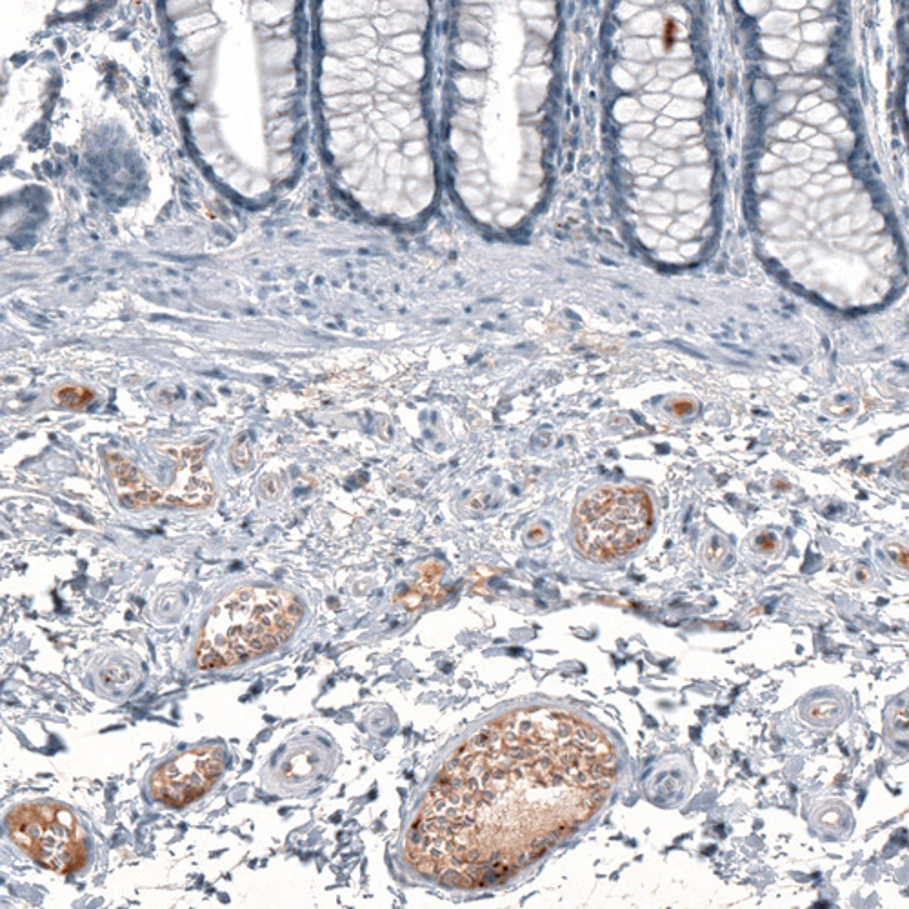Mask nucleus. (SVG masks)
<instances>
[{"label":"nucleus","mask_w":909,"mask_h":909,"mask_svg":"<svg viewBox=\"0 0 909 909\" xmlns=\"http://www.w3.org/2000/svg\"><path fill=\"white\" fill-rule=\"evenodd\" d=\"M262 490H264V493H266L268 497L275 499L280 493L279 479H277L275 475H266V477L262 479Z\"/></svg>","instance_id":"17"},{"label":"nucleus","mask_w":909,"mask_h":909,"mask_svg":"<svg viewBox=\"0 0 909 909\" xmlns=\"http://www.w3.org/2000/svg\"><path fill=\"white\" fill-rule=\"evenodd\" d=\"M339 759V746L330 733L300 731L271 753L262 768V784L273 795L302 797L331 779Z\"/></svg>","instance_id":"5"},{"label":"nucleus","mask_w":909,"mask_h":909,"mask_svg":"<svg viewBox=\"0 0 909 909\" xmlns=\"http://www.w3.org/2000/svg\"><path fill=\"white\" fill-rule=\"evenodd\" d=\"M811 830L830 839H848L853 831L851 810L840 800H826L811 813Z\"/></svg>","instance_id":"10"},{"label":"nucleus","mask_w":909,"mask_h":909,"mask_svg":"<svg viewBox=\"0 0 909 909\" xmlns=\"http://www.w3.org/2000/svg\"><path fill=\"white\" fill-rule=\"evenodd\" d=\"M93 391L84 386H64L55 391V402L68 410H82L93 400Z\"/></svg>","instance_id":"12"},{"label":"nucleus","mask_w":909,"mask_h":909,"mask_svg":"<svg viewBox=\"0 0 909 909\" xmlns=\"http://www.w3.org/2000/svg\"><path fill=\"white\" fill-rule=\"evenodd\" d=\"M671 410L679 417H686V415H691L695 411V404L693 402H677V404L671 406Z\"/></svg>","instance_id":"18"},{"label":"nucleus","mask_w":909,"mask_h":909,"mask_svg":"<svg viewBox=\"0 0 909 909\" xmlns=\"http://www.w3.org/2000/svg\"><path fill=\"white\" fill-rule=\"evenodd\" d=\"M546 539H548V533H544L542 528H533V530H530V533L526 535V540H528L530 544H540V542L544 544V540Z\"/></svg>","instance_id":"19"},{"label":"nucleus","mask_w":909,"mask_h":909,"mask_svg":"<svg viewBox=\"0 0 909 909\" xmlns=\"http://www.w3.org/2000/svg\"><path fill=\"white\" fill-rule=\"evenodd\" d=\"M850 713L848 699L839 691H819L802 702L800 717L817 730H833Z\"/></svg>","instance_id":"8"},{"label":"nucleus","mask_w":909,"mask_h":909,"mask_svg":"<svg viewBox=\"0 0 909 909\" xmlns=\"http://www.w3.org/2000/svg\"><path fill=\"white\" fill-rule=\"evenodd\" d=\"M615 779L617 753L595 726L553 708L513 711L444 764L406 860L450 888L497 886L591 819Z\"/></svg>","instance_id":"1"},{"label":"nucleus","mask_w":909,"mask_h":909,"mask_svg":"<svg viewBox=\"0 0 909 909\" xmlns=\"http://www.w3.org/2000/svg\"><path fill=\"white\" fill-rule=\"evenodd\" d=\"M886 551L890 555V559L899 566L900 570L908 571V550L900 544H890L886 546Z\"/></svg>","instance_id":"16"},{"label":"nucleus","mask_w":909,"mask_h":909,"mask_svg":"<svg viewBox=\"0 0 909 909\" xmlns=\"http://www.w3.org/2000/svg\"><path fill=\"white\" fill-rule=\"evenodd\" d=\"M691 788H693L691 764L688 760L677 757L668 759V762L655 773L648 786L651 799L666 808L679 806L680 802L690 795Z\"/></svg>","instance_id":"7"},{"label":"nucleus","mask_w":909,"mask_h":909,"mask_svg":"<svg viewBox=\"0 0 909 909\" xmlns=\"http://www.w3.org/2000/svg\"><path fill=\"white\" fill-rule=\"evenodd\" d=\"M653 506L639 488H606L580 500L573 517L577 550L595 562H611L648 539Z\"/></svg>","instance_id":"3"},{"label":"nucleus","mask_w":909,"mask_h":909,"mask_svg":"<svg viewBox=\"0 0 909 909\" xmlns=\"http://www.w3.org/2000/svg\"><path fill=\"white\" fill-rule=\"evenodd\" d=\"M753 548L760 555H775L780 550V540L771 531H762L753 539Z\"/></svg>","instance_id":"14"},{"label":"nucleus","mask_w":909,"mask_h":909,"mask_svg":"<svg viewBox=\"0 0 909 909\" xmlns=\"http://www.w3.org/2000/svg\"><path fill=\"white\" fill-rule=\"evenodd\" d=\"M13 842L40 866L57 873L80 870L86 842L77 817L57 802H31L8 817Z\"/></svg>","instance_id":"4"},{"label":"nucleus","mask_w":909,"mask_h":909,"mask_svg":"<svg viewBox=\"0 0 909 909\" xmlns=\"http://www.w3.org/2000/svg\"><path fill=\"white\" fill-rule=\"evenodd\" d=\"M700 555H702V560H704L710 568L717 570V568H720V566L728 560V557H730V544H728V540L724 539V537H720V535H711V537H708L706 542H704Z\"/></svg>","instance_id":"13"},{"label":"nucleus","mask_w":909,"mask_h":909,"mask_svg":"<svg viewBox=\"0 0 909 909\" xmlns=\"http://www.w3.org/2000/svg\"><path fill=\"white\" fill-rule=\"evenodd\" d=\"M302 613L299 600L277 588L231 591L206 619L195 650L197 666L219 670L270 653L290 639Z\"/></svg>","instance_id":"2"},{"label":"nucleus","mask_w":909,"mask_h":909,"mask_svg":"<svg viewBox=\"0 0 909 909\" xmlns=\"http://www.w3.org/2000/svg\"><path fill=\"white\" fill-rule=\"evenodd\" d=\"M222 746H200L166 762L153 773L151 797L170 808H182L213 788L224 770Z\"/></svg>","instance_id":"6"},{"label":"nucleus","mask_w":909,"mask_h":909,"mask_svg":"<svg viewBox=\"0 0 909 909\" xmlns=\"http://www.w3.org/2000/svg\"><path fill=\"white\" fill-rule=\"evenodd\" d=\"M250 460V440H246V437H240V439L235 442V446H233V464H235V468L244 470V468H248Z\"/></svg>","instance_id":"15"},{"label":"nucleus","mask_w":909,"mask_h":909,"mask_svg":"<svg viewBox=\"0 0 909 909\" xmlns=\"http://www.w3.org/2000/svg\"><path fill=\"white\" fill-rule=\"evenodd\" d=\"M908 715V693H906V695H902L891 704L890 708L886 710V717H884L886 742L890 744V748H893L900 755H908Z\"/></svg>","instance_id":"11"},{"label":"nucleus","mask_w":909,"mask_h":909,"mask_svg":"<svg viewBox=\"0 0 909 909\" xmlns=\"http://www.w3.org/2000/svg\"><path fill=\"white\" fill-rule=\"evenodd\" d=\"M140 671L135 662L113 659L104 662L95 673L100 693L106 697H126L137 690Z\"/></svg>","instance_id":"9"},{"label":"nucleus","mask_w":909,"mask_h":909,"mask_svg":"<svg viewBox=\"0 0 909 909\" xmlns=\"http://www.w3.org/2000/svg\"><path fill=\"white\" fill-rule=\"evenodd\" d=\"M855 580H857L859 584H866V582H870V570H866V568H859V570L855 571Z\"/></svg>","instance_id":"20"}]
</instances>
